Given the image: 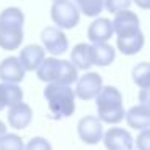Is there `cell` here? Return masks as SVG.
Returning a JSON list of instances; mask_svg holds the SVG:
<instances>
[{
	"mask_svg": "<svg viewBox=\"0 0 150 150\" xmlns=\"http://www.w3.org/2000/svg\"><path fill=\"white\" fill-rule=\"evenodd\" d=\"M144 44H145V36H144L142 31L136 34H131V36H124V37H116V47L123 55H136L140 50L144 49Z\"/></svg>",
	"mask_w": 150,
	"mask_h": 150,
	"instance_id": "e0dca14e",
	"label": "cell"
},
{
	"mask_svg": "<svg viewBox=\"0 0 150 150\" xmlns=\"http://www.w3.org/2000/svg\"><path fill=\"white\" fill-rule=\"evenodd\" d=\"M7 118H8V124L13 129H18V131L24 129L33 121V108L24 102H20V103L10 107Z\"/></svg>",
	"mask_w": 150,
	"mask_h": 150,
	"instance_id": "8fae6325",
	"label": "cell"
},
{
	"mask_svg": "<svg viewBox=\"0 0 150 150\" xmlns=\"http://www.w3.org/2000/svg\"><path fill=\"white\" fill-rule=\"evenodd\" d=\"M95 107L97 115L102 123L118 124L124 120V107H123V95L113 86H105L95 97Z\"/></svg>",
	"mask_w": 150,
	"mask_h": 150,
	"instance_id": "7a4b0ae2",
	"label": "cell"
},
{
	"mask_svg": "<svg viewBox=\"0 0 150 150\" xmlns=\"http://www.w3.org/2000/svg\"><path fill=\"white\" fill-rule=\"evenodd\" d=\"M132 2L142 10H149L150 8V0H132Z\"/></svg>",
	"mask_w": 150,
	"mask_h": 150,
	"instance_id": "83f0119b",
	"label": "cell"
},
{
	"mask_svg": "<svg viewBox=\"0 0 150 150\" xmlns=\"http://www.w3.org/2000/svg\"><path fill=\"white\" fill-rule=\"evenodd\" d=\"M37 78L49 84H60V86H71L78 81V69L68 60H58L55 57L44 58L39 65Z\"/></svg>",
	"mask_w": 150,
	"mask_h": 150,
	"instance_id": "6da1fadb",
	"label": "cell"
},
{
	"mask_svg": "<svg viewBox=\"0 0 150 150\" xmlns=\"http://www.w3.org/2000/svg\"><path fill=\"white\" fill-rule=\"evenodd\" d=\"M24 73L26 71L23 69L18 57H8L0 63V79L4 82L18 84L24 79Z\"/></svg>",
	"mask_w": 150,
	"mask_h": 150,
	"instance_id": "4fadbf2b",
	"label": "cell"
},
{
	"mask_svg": "<svg viewBox=\"0 0 150 150\" xmlns=\"http://www.w3.org/2000/svg\"><path fill=\"white\" fill-rule=\"evenodd\" d=\"M44 58H45V50L36 44H31V45H26L24 49H21L20 57H18L24 71H36Z\"/></svg>",
	"mask_w": 150,
	"mask_h": 150,
	"instance_id": "7c38bea8",
	"label": "cell"
},
{
	"mask_svg": "<svg viewBox=\"0 0 150 150\" xmlns=\"http://www.w3.org/2000/svg\"><path fill=\"white\" fill-rule=\"evenodd\" d=\"M40 39H42V44H44L42 49L47 50L49 53H52V55H62V53H65L69 45L66 34L55 26L45 28L42 31V34H40Z\"/></svg>",
	"mask_w": 150,
	"mask_h": 150,
	"instance_id": "5b68a950",
	"label": "cell"
},
{
	"mask_svg": "<svg viewBox=\"0 0 150 150\" xmlns=\"http://www.w3.org/2000/svg\"><path fill=\"white\" fill-rule=\"evenodd\" d=\"M24 150H52V145L44 137H33L24 147Z\"/></svg>",
	"mask_w": 150,
	"mask_h": 150,
	"instance_id": "d4e9b609",
	"label": "cell"
},
{
	"mask_svg": "<svg viewBox=\"0 0 150 150\" xmlns=\"http://www.w3.org/2000/svg\"><path fill=\"white\" fill-rule=\"evenodd\" d=\"M132 0H103V7L110 13H120L123 10H129Z\"/></svg>",
	"mask_w": 150,
	"mask_h": 150,
	"instance_id": "cb8c5ba5",
	"label": "cell"
},
{
	"mask_svg": "<svg viewBox=\"0 0 150 150\" xmlns=\"http://www.w3.org/2000/svg\"><path fill=\"white\" fill-rule=\"evenodd\" d=\"M137 149L139 150H150V131L144 129L137 136Z\"/></svg>",
	"mask_w": 150,
	"mask_h": 150,
	"instance_id": "484cf974",
	"label": "cell"
},
{
	"mask_svg": "<svg viewBox=\"0 0 150 150\" xmlns=\"http://www.w3.org/2000/svg\"><path fill=\"white\" fill-rule=\"evenodd\" d=\"M52 2H55V0H52Z\"/></svg>",
	"mask_w": 150,
	"mask_h": 150,
	"instance_id": "f546056e",
	"label": "cell"
},
{
	"mask_svg": "<svg viewBox=\"0 0 150 150\" xmlns=\"http://www.w3.org/2000/svg\"><path fill=\"white\" fill-rule=\"evenodd\" d=\"M24 39L23 26L18 24H0V49L18 50Z\"/></svg>",
	"mask_w": 150,
	"mask_h": 150,
	"instance_id": "30bf717a",
	"label": "cell"
},
{
	"mask_svg": "<svg viewBox=\"0 0 150 150\" xmlns=\"http://www.w3.org/2000/svg\"><path fill=\"white\" fill-rule=\"evenodd\" d=\"M44 97L49 105V111L53 120L60 118H68L74 113L76 103H74V91L69 86H60V84H47L44 89Z\"/></svg>",
	"mask_w": 150,
	"mask_h": 150,
	"instance_id": "3957f363",
	"label": "cell"
},
{
	"mask_svg": "<svg viewBox=\"0 0 150 150\" xmlns=\"http://www.w3.org/2000/svg\"><path fill=\"white\" fill-rule=\"evenodd\" d=\"M126 123L136 131H144L150 127V107L149 105H136L124 113Z\"/></svg>",
	"mask_w": 150,
	"mask_h": 150,
	"instance_id": "9a60e30c",
	"label": "cell"
},
{
	"mask_svg": "<svg viewBox=\"0 0 150 150\" xmlns=\"http://www.w3.org/2000/svg\"><path fill=\"white\" fill-rule=\"evenodd\" d=\"M53 23L58 29H73L79 23V10L71 0H55L50 10Z\"/></svg>",
	"mask_w": 150,
	"mask_h": 150,
	"instance_id": "277c9868",
	"label": "cell"
},
{
	"mask_svg": "<svg viewBox=\"0 0 150 150\" xmlns=\"http://www.w3.org/2000/svg\"><path fill=\"white\" fill-rule=\"evenodd\" d=\"M78 84L74 89V95L79 97L81 100H92V98L97 97V94L100 92V89L103 87V82H102V76L98 73H86L84 76L78 78Z\"/></svg>",
	"mask_w": 150,
	"mask_h": 150,
	"instance_id": "8992f818",
	"label": "cell"
},
{
	"mask_svg": "<svg viewBox=\"0 0 150 150\" xmlns=\"http://www.w3.org/2000/svg\"><path fill=\"white\" fill-rule=\"evenodd\" d=\"M78 134L82 142L94 145L98 144L103 137V126L97 116H84L78 123Z\"/></svg>",
	"mask_w": 150,
	"mask_h": 150,
	"instance_id": "ba28073f",
	"label": "cell"
},
{
	"mask_svg": "<svg viewBox=\"0 0 150 150\" xmlns=\"http://www.w3.org/2000/svg\"><path fill=\"white\" fill-rule=\"evenodd\" d=\"M0 150H24V142L18 134H5L0 139Z\"/></svg>",
	"mask_w": 150,
	"mask_h": 150,
	"instance_id": "603a6c76",
	"label": "cell"
},
{
	"mask_svg": "<svg viewBox=\"0 0 150 150\" xmlns=\"http://www.w3.org/2000/svg\"><path fill=\"white\" fill-rule=\"evenodd\" d=\"M73 4L86 16H98L103 10V0H73Z\"/></svg>",
	"mask_w": 150,
	"mask_h": 150,
	"instance_id": "ffe728a7",
	"label": "cell"
},
{
	"mask_svg": "<svg viewBox=\"0 0 150 150\" xmlns=\"http://www.w3.org/2000/svg\"><path fill=\"white\" fill-rule=\"evenodd\" d=\"M94 47V65L97 66H108L115 60V49L107 42L92 44Z\"/></svg>",
	"mask_w": 150,
	"mask_h": 150,
	"instance_id": "d6986e66",
	"label": "cell"
},
{
	"mask_svg": "<svg viewBox=\"0 0 150 150\" xmlns=\"http://www.w3.org/2000/svg\"><path fill=\"white\" fill-rule=\"evenodd\" d=\"M111 26H113V34H116V37H124V36H131V34L139 33L140 20L134 11L123 10L115 15Z\"/></svg>",
	"mask_w": 150,
	"mask_h": 150,
	"instance_id": "52a82bcc",
	"label": "cell"
},
{
	"mask_svg": "<svg viewBox=\"0 0 150 150\" xmlns=\"http://www.w3.org/2000/svg\"><path fill=\"white\" fill-rule=\"evenodd\" d=\"M0 24H24V13L16 7H8L0 13Z\"/></svg>",
	"mask_w": 150,
	"mask_h": 150,
	"instance_id": "7402d4cb",
	"label": "cell"
},
{
	"mask_svg": "<svg viewBox=\"0 0 150 150\" xmlns=\"http://www.w3.org/2000/svg\"><path fill=\"white\" fill-rule=\"evenodd\" d=\"M140 103L139 105H149V89H140Z\"/></svg>",
	"mask_w": 150,
	"mask_h": 150,
	"instance_id": "4316f807",
	"label": "cell"
},
{
	"mask_svg": "<svg viewBox=\"0 0 150 150\" xmlns=\"http://www.w3.org/2000/svg\"><path fill=\"white\" fill-rule=\"evenodd\" d=\"M132 79L140 89H149V82H150V65L149 63L142 62L134 66Z\"/></svg>",
	"mask_w": 150,
	"mask_h": 150,
	"instance_id": "44dd1931",
	"label": "cell"
},
{
	"mask_svg": "<svg viewBox=\"0 0 150 150\" xmlns=\"http://www.w3.org/2000/svg\"><path fill=\"white\" fill-rule=\"evenodd\" d=\"M7 134V126H5V123L4 121H0V139Z\"/></svg>",
	"mask_w": 150,
	"mask_h": 150,
	"instance_id": "f1b7e54d",
	"label": "cell"
},
{
	"mask_svg": "<svg viewBox=\"0 0 150 150\" xmlns=\"http://www.w3.org/2000/svg\"><path fill=\"white\" fill-rule=\"evenodd\" d=\"M71 63L76 69L87 71L94 65V47L89 44H78L71 50Z\"/></svg>",
	"mask_w": 150,
	"mask_h": 150,
	"instance_id": "2e32d148",
	"label": "cell"
},
{
	"mask_svg": "<svg viewBox=\"0 0 150 150\" xmlns=\"http://www.w3.org/2000/svg\"><path fill=\"white\" fill-rule=\"evenodd\" d=\"M107 150H132L134 139L123 127H110L102 137Z\"/></svg>",
	"mask_w": 150,
	"mask_h": 150,
	"instance_id": "9c48e42d",
	"label": "cell"
},
{
	"mask_svg": "<svg viewBox=\"0 0 150 150\" xmlns=\"http://www.w3.org/2000/svg\"><path fill=\"white\" fill-rule=\"evenodd\" d=\"M20 102H23V91L20 86L11 84V82L0 84V111L7 107H13Z\"/></svg>",
	"mask_w": 150,
	"mask_h": 150,
	"instance_id": "ac0fdd59",
	"label": "cell"
},
{
	"mask_svg": "<svg viewBox=\"0 0 150 150\" xmlns=\"http://www.w3.org/2000/svg\"><path fill=\"white\" fill-rule=\"evenodd\" d=\"M113 36V26L108 18H97L89 24L87 37L92 44L108 42Z\"/></svg>",
	"mask_w": 150,
	"mask_h": 150,
	"instance_id": "5bb4252c",
	"label": "cell"
}]
</instances>
